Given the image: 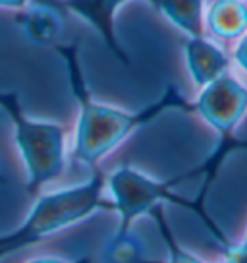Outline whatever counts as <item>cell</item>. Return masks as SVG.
I'll return each instance as SVG.
<instances>
[{
  "label": "cell",
  "instance_id": "6da1fadb",
  "mask_svg": "<svg viewBox=\"0 0 247 263\" xmlns=\"http://www.w3.org/2000/svg\"><path fill=\"white\" fill-rule=\"evenodd\" d=\"M54 49L66 64L70 91L79 107L74 159L91 168H97V164L110 155L123 140H128L135 130L157 120L168 110L195 112V105L181 97V93L172 83L166 85L164 93L155 103H149L141 110H123L112 105H105L91 95L79 60V47L75 43H56Z\"/></svg>",
  "mask_w": 247,
  "mask_h": 263
},
{
  "label": "cell",
  "instance_id": "7a4b0ae2",
  "mask_svg": "<svg viewBox=\"0 0 247 263\" xmlns=\"http://www.w3.org/2000/svg\"><path fill=\"white\" fill-rule=\"evenodd\" d=\"M105 190L107 176L95 171L81 184L39 196L16 229L0 234V261L87 221L99 211H112L110 199L105 197Z\"/></svg>",
  "mask_w": 247,
  "mask_h": 263
},
{
  "label": "cell",
  "instance_id": "3957f363",
  "mask_svg": "<svg viewBox=\"0 0 247 263\" xmlns=\"http://www.w3.org/2000/svg\"><path fill=\"white\" fill-rule=\"evenodd\" d=\"M195 176H203V166L199 164L195 168H191L188 173H181L168 180H157L153 176H147L133 166L123 164L120 168H116L114 173L107 176V188L110 192V205L112 211L118 215V229L114 236H128L132 234V227L137 219L149 215L157 205L162 203H172V205L183 207L191 213H195L203 221L207 230L213 234L216 244H226L228 236L224 234L220 227L211 219V215L207 213V199L201 197H181L174 194V188L183 180H190Z\"/></svg>",
  "mask_w": 247,
  "mask_h": 263
},
{
  "label": "cell",
  "instance_id": "277c9868",
  "mask_svg": "<svg viewBox=\"0 0 247 263\" xmlns=\"http://www.w3.org/2000/svg\"><path fill=\"white\" fill-rule=\"evenodd\" d=\"M0 108L14 128V140L25 166V192L37 196L64 173L66 132L58 122L31 118L16 91H0Z\"/></svg>",
  "mask_w": 247,
  "mask_h": 263
},
{
  "label": "cell",
  "instance_id": "5b68a950",
  "mask_svg": "<svg viewBox=\"0 0 247 263\" xmlns=\"http://www.w3.org/2000/svg\"><path fill=\"white\" fill-rule=\"evenodd\" d=\"M195 105V112L201 115L218 136H232L239 120L247 112V89L230 74L201 87Z\"/></svg>",
  "mask_w": 247,
  "mask_h": 263
},
{
  "label": "cell",
  "instance_id": "8992f818",
  "mask_svg": "<svg viewBox=\"0 0 247 263\" xmlns=\"http://www.w3.org/2000/svg\"><path fill=\"white\" fill-rule=\"evenodd\" d=\"M128 0H60V6H64L72 14L81 17L87 25H91L100 35L105 47L112 52V57L123 66H130V57L116 35L114 24L118 10ZM147 2L155 8L157 0H147Z\"/></svg>",
  "mask_w": 247,
  "mask_h": 263
},
{
  "label": "cell",
  "instance_id": "52a82bcc",
  "mask_svg": "<svg viewBox=\"0 0 247 263\" xmlns=\"http://www.w3.org/2000/svg\"><path fill=\"white\" fill-rule=\"evenodd\" d=\"M186 62L195 85L205 87L220 76L228 74L230 60L220 47H216L207 37H188L186 41Z\"/></svg>",
  "mask_w": 247,
  "mask_h": 263
},
{
  "label": "cell",
  "instance_id": "ba28073f",
  "mask_svg": "<svg viewBox=\"0 0 247 263\" xmlns=\"http://www.w3.org/2000/svg\"><path fill=\"white\" fill-rule=\"evenodd\" d=\"M205 29L224 41L247 33V4L243 0H214L205 16Z\"/></svg>",
  "mask_w": 247,
  "mask_h": 263
},
{
  "label": "cell",
  "instance_id": "9c48e42d",
  "mask_svg": "<svg viewBox=\"0 0 247 263\" xmlns=\"http://www.w3.org/2000/svg\"><path fill=\"white\" fill-rule=\"evenodd\" d=\"M155 10L188 37H205L203 0H157Z\"/></svg>",
  "mask_w": 247,
  "mask_h": 263
},
{
  "label": "cell",
  "instance_id": "30bf717a",
  "mask_svg": "<svg viewBox=\"0 0 247 263\" xmlns=\"http://www.w3.org/2000/svg\"><path fill=\"white\" fill-rule=\"evenodd\" d=\"M17 24L24 29L25 37L37 45L54 47L62 33V22L50 6H33L17 14Z\"/></svg>",
  "mask_w": 247,
  "mask_h": 263
},
{
  "label": "cell",
  "instance_id": "8fae6325",
  "mask_svg": "<svg viewBox=\"0 0 247 263\" xmlns=\"http://www.w3.org/2000/svg\"><path fill=\"white\" fill-rule=\"evenodd\" d=\"M149 215L153 217V221L157 222L158 234H160V238H162V242H164L168 257H166V261L143 259L141 263H205L201 257H197V255H193L191 252H188V250L176 240L172 229H170V224H168V221H166V215H164L162 205H157Z\"/></svg>",
  "mask_w": 247,
  "mask_h": 263
},
{
  "label": "cell",
  "instance_id": "7c38bea8",
  "mask_svg": "<svg viewBox=\"0 0 247 263\" xmlns=\"http://www.w3.org/2000/svg\"><path fill=\"white\" fill-rule=\"evenodd\" d=\"M105 257L107 263H141L145 259L141 242L133 232L128 236H112L105 248Z\"/></svg>",
  "mask_w": 247,
  "mask_h": 263
},
{
  "label": "cell",
  "instance_id": "4fadbf2b",
  "mask_svg": "<svg viewBox=\"0 0 247 263\" xmlns=\"http://www.w3.org/2000/svg\"><path fill=\"white\" fill-rule=\"evenodd\" d=\"M222 248L224 263H247V246L245 244H232L226 242Z\"/></svg>",
  "mask_w": 247,
  "mask_h": 263
},
{
  "label": "cell",
  "instance_id": "5bb4252c",
  "mask_svg": "<svg viewBox=\"0 0 247 263\" xmlns=\"http://www.w3.org/2000/svg\"><path fill=\"white\" fill-rule=\"evenodd\" d=\"M24 263H93L89 255H81V257H33Z\"/></svg>",
  "mask_w": 247,
  "mask_h": 263
},
{
  "label": "cell",
  "instance_id": "9a60e30c",
  "mask_svg": "<svg viewBox=\"0 0 247 263\" xmlns=\"http://www.w3.org/2000/svg\"><path fill=\"white\" fill-rule=\"evenodd\" d=\"M234 58H236V62L239 64V68L247 72V33L243 37H239L238 47L234 50Z\"/></svg>",
  "mask_w": 247,
  "mask_h": 263
},
{
  "label": "cell",
  "instance_id": "2e32d148",
  "mask_svg": "<svg viewBox=\"0 0 247 263\" xmlns=\"http://www.w3.org/2000/svg\"><path fill=\"white\" fill-rule=\"evenodd\" d=\"M29 0H0V8H12L22 10Z\"/></svg>",
  "mask_w": 247,
  "mask_h": 263
},
{
  "label": "cell",
  "instance_id": "e0dca14e",
  "mask_svg": "<svg viewBox=\"0 0 247 263\" xmlns=\"http://www.w3.org/2000/svg\"><path fill=\"white\" fill-rule=\"evenodd\" d=\"M0 184H6V178H4V174L0 173Z\"/></svg>",
  "mask_w": 247,
  "mask_h": 263
},
{
  "label": "cell",
  "instance_id": "ac0fdd59",
  "mask_svg": "<svg viewBox=\"0 0 247 263\" xmlns=\"http://www.w3.org/2000/svg\"><path fill=\"white\" fill-rule=\"evenodd\" d=\"M241 244H245V246H247V232H245V238H243V242H241Z\"/></svg>",
  "mask_w": 247,
  "mask_h": 263
}]
</instances>
